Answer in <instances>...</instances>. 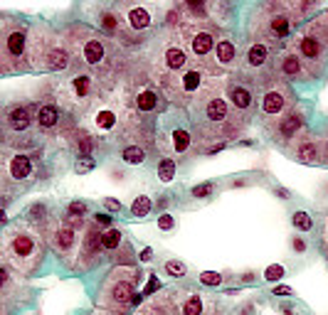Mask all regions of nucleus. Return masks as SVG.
Listing matches in <instances>:
<instances>
[{
  "label": "nucleus",
  "mask_w": 328,
  "mask_h": 315,
  "mask_svg": "<svg viewBox=\"0 0 328 315\" xmlns=\"http://www.w3.org/2000/svg\"><path fill=\"white\" fill-rule=\"evenodd\" d=\"M109 303L114 308H126L129 303H133V281L129 278H116L109 288Z\"/></svg>",
  "instance_id": "obj_1"
},
{
  "label": "nucleus",
  "mask_w": 328,
  "mask_h": 315,
  "mask_svg": "<svg viewBox=\"0 0 328 315\" xmlns=\"http://www.w3.org/2000/svg\"><path fill=\"white\" fill-rule=\"evenodd\" d=\"M10 249H12V253H15L20 261H27V258H32L37 244H35V239H32L30 234H15L12 242H10Z\"/></svg>",
  "instance_id": "obj_2"
},
{
  "label": "nucleus",
  "mask_w": 328,
  "mask_h": 315,
  "mask_svg": "<svg viewBox=\"0 0 328 315\" xmlns=\"http://www.w3.org/2000/svg\"><path fill=\"white\" fill-rule=\"evenodd\" d=\"M284 106H286V96H284L281 89H271V91L264 94V99H262V111L264 114H269V116L281 114Z\"/></svg>",
  "instance_id": "obj_3"
},
{
  "label": "nucleus",
  "mask_w": 328,
  "mask_h": 315,
  "mask_svg": "<svg viewBox=\"0 0 328 315\" xmlns=\"http://www.w3.org/2000/svg\"><path fill=\"white\" fill-rule=\"evenodd\" d=\"M10 175L15 180H27L32 175V160L27 155H15L10 160Z\"/></svg>",
  "instance_id": "obj_4"
},
{
  "label": "nucleus",
  "mask_w": 328,
  "mask_h": 315,
  "mask_svg": "<svg viewBox=\"0 0 328 315\" xmlns=\"http://www.w3.org/2000/svg\"><path fill=\"white\" fill-rule=\"evenodd\" d=\"M180 313L183 315H205V298L200 293H188L180 301Z\"/></svg>",
  "instance_id": "obj_5"
},
{
  "label": "nucleus",
  "mask_w": 328,
  "mask_h": 315,
  "mask_svg": "<svg viewBox=\"0 0 328 315\" xmlns=\"http://www.w3.org/2000/svg\"><path fill=\"white\" fill-rule=\"evenodd\" d=\"M74 242H77V234H74V227H60L57 234H55V247L62 253L72 252L74 249Z\"/></svg>",
  "instance_id": "obj_6"
},
{
  "label": "nucleus",
  "mask_w": 328,
  "mask_h": 315,
  "mask_svg": "<svg viewBox=\"0 0 328 315\" xmlns=\"http://www.w3.org/2000/svg\"><path fill=\"white\" fill-rule=\"evenodd\" d=\"M212 50H215L212 32H197L195 37H193V52H195L197 57H207Z\"/></svg>",
  "instance_id": "obj_7"
},
{
  "label": "nucleus",
  "mask_w": 328,
  "mask_h": 315,
  "mask_svg": "<svg viewBox=\"0 0 328 315\" xmlns=\"http://www.w3.org/2000/svg\"><path fill=\"white\" fill-rule=\"evenodd\" d=\"M301 126H304V116H301L299 111H291V114L281 121L279 130H281V135H284V138H291L294 133H299V130H301Z\"/></svg>",
  "instance_id": "obj_8"
},
{
  "label": "nucleus",
  "mask_w": 328,
  "mask_h": 315,
  "mask_svg": "<svg viewBox=\"0 0 328 315\" xmlns=\"http://www.w3.org/2000/svg\"><path fill=\"white\" fill-rule=\"evenodd\" d=\"M230 101H232L235 109L245 111V109L252 106V91L245 89V86H232V91H230Z\"/></svg>",
  "instance_id": "obj_9"
},
{
  "label": "nucleus",
  "mask_w": 328,
  "mask_h": 315,
  "mask_svg": "<svg viewBox=\"0 0 328 315\" xmlns=\"http://www.w3.org/2000/svg\"><path fill=\"white\" fill-rule=\"evenodd\" d=\"M10 126L15 128V130H25V128L32 124V114H30V109H25V106H17V109H12L10 111Z\"/></svg>",
  "instance_id": "obj_10"
},
{
  "label": "nucleus",
  "mask_w": 328,
  "mask_h": 315,
  "mask_svg": "<svg viewBox=\"0 0 328 315\" xmlns=\"http://www.w3.org/2000/svg\"><path fill=\"white\" fill-rule=\"evenodd\" d=\"M57 121H60V111H57V106H52V104H45V106L37 111V124H40L42 128L57 126Z\"/></svg>",
  "instance_id": "obj_11"
},
{
  "label": "nucleus",
  "mask_w": 328,
  "mask_h": 315,
  "mask_svg": "<svg viewBox=\"0 0 328 315\" xmlns=\"http://www.w3.org/2000/svg\"><path fill=\"white\" fill-rule=\"evenodd\" d=\"M185 62H188V57H185V52H183L180 47H168V50H165V66H168L170 71L183 69Z\"/></svg>",
  "instance_id": "obj_12"
},
{
  "label": "nucleus",
  "mask_w": 328,
  "mask_h": 315,
  "mask_svg": "<svg viewBox=\"0 0 328 315\" xmlns=\"http://www.w3.org/2000/svg\"><path fill=\"white\" fill-rule=\"evenodd\" d=\"M227 101L225 99H212L210 104H207V119L210 121H215V124H220V121H225L227 119Z\"/></svg>",
  "instance_id": "obj_13"
},
{
  "label": "nucleus",
  "mask_w": 328,
  "mask_h": 315,
  "mask_svg": "<svg viewBox=\"0 0 328 315\" xmlns=\"http://www.w3.org/2000/svg\"><path fill=\"white\" fill-rule=\"evenodd\" d=\"M99 242H101V249L116 252V249L121 247V232H119L116 227H106V232L99 237Z\"/></svg>",
  "instance_id": "obj_14"
},
{
  "label": "nucleus",
  "mask_w": 328,
  "mask_h": 315,
  "mask_svg": "<svg viewBox=\"0 0 328 315\" xmlns=\"http://www.w3.org/2000/svg\"><path fill=\"white\" fill-rule=\"evenodd\" d=\"M84 60L89 64H99L104 60V45H101L99 40H89V42L84 45Z\"/></svg>",
  "instance_id": "obj_15"
},
{
  "label": "nucleus",
  "mask_w": 328,
  "mask_h": 315,
  "mask_svg": "<svg viewBox=\"0 0 328 315\" xmlns=\"http://www.w3.org/2000/svg\"><path fill=\"white\" fill-rule=\"evenodd\" d=\"M299 50H301V55H304V57L316 60V57L321 55V42H319L314 35H306V37L299 42Z\"/></svg>",
  "instance_id": "obj_16"
},
{
  "label": "nucleus",
  "mask_w": 328,
  "mask_h": 315,
  "mask_svg": "<svg viewBox=\"0 0 328 315\" xmlns=\"http://www.w3.org/2000/svg\"><path fill=\"white\" fill-rule=\"evenodd\" d=\"M129 25H131L133 30H146L151 25V12L143 10V7H133L131 12H129Z\"/></svg>",
  "instance_id": "obj_17"
},
{
  "label": "nucleus",
  "mask_w": 328,
  "mask_h": 315,
  "mask_svg": "<svg viewBox=\"0 0 328 315\" xmlns=\"http://www.w3.org/2000/svg\"><path fill=\"white\" fill-rule=\"evenodd\" d=\"M67 64H69V55H67L62 47H55V50H50V55H47V66H50V69H55V71H62Z\"/></svg>",
  "instance_id": "obj_18"
},
{
  "label": "nucleus",
  "mask_w": 328,
  "mask_h": 315,
  "mask_svg": "<svg viewBox=\"0 0 328 315\" xmlns=\"http://www.w3.org/2000/svg\"><path fill=\"white\" fill-rule=\"evenodd\" d=\"M7 52L12 57H20L25 52V32L22 30H15V32L7 35Z\"/></svg>",
  "instance_id": "obj_19"
},
{
  "label": "nucleus",
  "mask_w": 328,
  "mask_h": 315,
  "mask_svg": "<svg viewBox=\"0 0 328 315\" xmlns=\"http://www.w3.org/2000/svg\"><path fill=\"white\" fill-rule=\"evenodd\" d=\"M156 104H158V96H156V91L153 89H143V91H138V96H136V106L141 109V111H153L156 109Z\"/></svg>",
  "instance_id": "obj_20"
},
{
  "label": "nucleus",
  "mask_w": 328,
  "mask_h": 315,
  "mask_svg": "<svg viewBox=\"0 0 328 315\" xmlns=\"http://www.w3.org/2000/svg\"><path fill=\"white\" fill-rule=\"evenodd\" d=\"M266 57H269V50L264 47V45H252L249 50H247V64L249 66H262L264 62H266Z\"/></svg>",
  "instance_id": "obj_21"
},
{
  "label": "nucleus",
  "mask_w": 328,
  "mask_h": 315,
  "mask_svg": "<svg viewBox=\"0 0 328 315\" xmlns=\"http://www.w3.org/2000/svg\"><path fill=\"white\" fill-rule=\"evenodd\" d=\"M215 55H217V62L220 64H232L235 62V45L230 40H222L217 47H215Z\"/></svg>",
  "instance_id": "obj_22"
},
{
  "label": "nucleus",
  "mask_w": 328,
  "mask_h": 315,
  "mask_svg": "<svg viewBox=\"0 0 328 315\" xmlns=\"http://www.w3.org/2000/svg\"><path fill=\"white\" fill-rule=\"evenodd\" d=\"M151 209H153V202H151V197H146V194H138V197L131 202L133 217H146V214H151Z\"/></svg>",
  "instance_id": "obj_23"
},
{
  "label": "nucleus",
  "mask_w": 328,
  "mask_h": 315,
  "mask_svg": "<svg viewBox=\"0 0 328 315\" xmlns=\"http://www.w3.org/2000/svg\"><path fill=\"white\" fill-rule=\"evenodd\" d=\"M173 178H175V163L170 158H163L158 163V180L168 185V183H173Z\"/></svg>",
  "instance_id": "obj_24"
},
{
  "label": "nucleus",
  "mask_w": 328,
  "mask_h": 315,
  "mask_svg": "<svg viewBox=\"0 0 328 315\" xmlns=\"http://www.w3.org/2000/svg\"><path fill=\"white\" fill-rule=\"evenodd\" d=\"M121 158H124V163H129V165H141V163L146 160V153H143V148H138V145H126L124 153H121Z\"/></svg>",
  "instance_id": "obj_25"
},
{
  "label": "nucleus",
  "mask_w": 328,
  "mask_h": 315,
  "mask_svg": "<svg viewBox=\"0 0 328 315\" xmlns=\"http://www.w3.org/2000/svg\"><path fill=\"white\" fill-rule=\"evenodd\" d=\"M269 32H271L274 37H279V40H281V37H289L291 25H289V20H286V17H281V15H279V17H274V20H271Z\"/></svg>",
  "instance_id": "obj_26"
},
{
  "label": "nucleus",
  "mask_w": 328,
  "mask_h": 315,
  "mask_svg": "<svg viewBox=\"0 0 328 315\" xmlns=\"http://www.w3.org/2000/svg\"><path fill=\"white\" fill-rule=\"evenodd\" d=\"M296 158L301 160V163H316V143H311V140H304L301 145H299V150H296Z\"/></svg>",
  "instance_id": "obj_27"
},
{
  "label": "nucleus",
  "mask_w": 328,
  "mask_h": 315,
  "mask_svg": "<svg viewBox=\"0 0 328 315\" xmlns=\"http://www.w3.org/2000/svg\"><path fill=\"white\" fill-rule=\"evenodd\" d=\"M94 124H96L99 130H111V128L116 126V114H114V111H109V109H104V111H99V114H96Z\"/></svg>",
  "instance_id": "obj_28"
},
{
  "label": "nucleus",
  "mask_w": 328,
  "mask_h": 315,
  "mask_svg": "<svg viewBox=\"0 0 328 315\" xmlns=\"http://www.w3.org/2000/svg\"><path fill=\"white\" fill-rule=\"evenodd\" d=\"M173 148H175L178 153H185V150L190 148V133H188L185 128H175V130H173Z\"/></svg>",
  "instance_id": "obj_29"
},
{
  "label": "nucleus",
  "mask_w": 328,
  "mask_h": 315,
  "mask_svg": "<svg viewBox=\"0 0 328 315\" xmlns=\"http://www.w3.org/2000/svg\"><path fill=\"white\" fill-rule=\"evenodd\" d=\"M291 224L299 229V232H311L314 229V219H311V214L309 212H294V217H291Z\"/></svg>",
  "instance_id": "obj_30"
},
{
  "label": "nucleus",
  "mask_w": 328,
  "mask_h": 315,
  "mask_svg": "<svg viewBox=\"0 0 328 315\" xmlns=\"http://www.w3.org/2000/svg\"><path fill=\"white\" fill-rule=\"evenodd\" d=\"M72 89H74V94H77L79 99H84V96L91 94V79L82 74V76H77V79L72 81Z\"/></svg>",
  "instance_id": "obj_31"
},
{
  "label": "nucleus",
  "mask_w": 328,
  "mask_h": 315,
  "mask_svg": "<svg viewBox=\"0 0 328 315\" xmlns=\"http://www.w3.org/2000/svg\"><path fill=\"white\" fill-rule=\"evenodd\" d=\"M165 273L170 276V278H183L185 273H188V266L183 263V261H178V258H170V261H165Z\"/></svg>",
  "instance_id": "obj_32"
},
{
  "label": "nucleus",
  "mask_w": 328,
  "mask_h": 315,
  "mask_svg": "<svg viewBox=\"0 0 328 315\" xmlns=\"http://www.w3.org/2000/svg\"><path fill=\"white\" fill-rule=\"evenodd\" d=\"M281 71L289 74V76H296V74L301 71V62H299L294 55H286V57L281 60Z\"/></svg>",
  "instance_id": "obj_33"
},
{
  "label": "nucleus",
  "mask_w": 328,
  "mask_h": 315,
  "mask_svg": "<svg viewBox=\"0 0 328 315\" xmlns=\"http://www.w3.org/2000/svg\"><path fill=\"white\" fill-rule=\"evenodd\" d=\"M222 273H217V271H202L200 273V283L202 286H210V288H217V286H222Z\"/></svg>",
  "instance_id": "obj_34"
},
{
  "label": "nucleus",
  "mask_w": 328,
  "mask_h": 315,
  "mask_svg": "<svg viewBox=\"0 0 328 315\" xmlns=\"http://www.w3.org/2000/svg\"><path fill=\"white\" fill-rule=\"evenodd\" d=\"M197 86H200V71H197V69L185 71V74H183V89H185V91H197Z\"/></svg>",
  "instance_id": "obj_35"
},
{
  "label": "nucleus",
  "mask_w": 328,
  "mask_h": 315,
  "mask_svg": "<svg viewBox=\"0 0 328 315\" xmlns=\"http://www.w3.org/2000/svg\"><path fill=\"white\" fill-rule=\"evenodd\" d=\"M67 214H69L72 224H79V219L86 214V204H84V202H72V204L67 207Z\"/></svg>",
  "instance_id": "obj_36"
},
{
  "label": "nucleus",
  "mask_w": 328,
  "mask_h": 315,
  "mask_svg": "<svg viewBox=\"0 0 328 315\" xmlns=\"http://www.w3.org/2000/svg\"><path fill=\"white\" fill-rule=\"evenodd\" d=\"M284 276H286V268H284L281 263H271V266L264 268V278L271 281V283H274V281H281Z\"/></svg>",
  "instance_id": "obj_37"
},
{
  "label": "nucleus",
  "mask_w": 328,
  "mask_h": 315,
  "mask_svg": "<svg viewBox=\"0 0 328 315\" xmlns=\"http://www.w3.org/2000/svg\"><path fill=\"white\" fill-rule=\"evenodd\" d=\"M94 168H96V163H94V158H89V155L79 158V160H77V165H74V170H77L79 175H84V173H91Z\"/></svg>",
  "instance_id": "obj_38"
},
{
  "label": "nucleus",
  "mask_w": 328,
  "mask_h": 315,
  "mask_svg": "<svg viewBox=\"0 0 328 315\" xmlns=\"http://www.w3.org/2000/svg\"><path fill=\"white\" fill-rule=\"evenodd\" d=\"M158 229L161 232H173L175 229V217L173 214H161L158 217Z\"/></svg>",
  "instance_id": "obj_39"
},
{
  "label": "nucleus",
  "mask_w": 328,
  "mask_h": 315,
  "mask_svg": "<svg viewBox=\"0 0 328 315\" xmlns=\"http://www.w3.org/2000/svg\"><path fill=\"white\" fill-rule=\"evenodd\" d=\"M212 189H215V185H212V183H202V185H195V188L190 189V194L200 199V197H207Z\"/></svg>",
  "instance_id": "obj_40"
},
{
  "label": "nucleus",
  "mask_w": 328,
  "mask_h": 315,
  "mask_svg": "<svg viewBox=\"0 0 328 315\" xmlns=\"http://www.w3.org/2000/svg\"><path fill=\"white\" fill-rule=\"evenodd\" d=\"M158 288H161V281H158V276L151 273V278H148L146 286H143V296H151V293H156Z\"/></svg>",
  "instance_id": "obj_41"
},
{
  "label": "nucleus",
  "mask_w": 328,
  "mask_h": 315,
  "mask_svg": "<svg viewBox=\"0 0 328 315\" xmlns=\"http://www.w3.org/2000/svg\"><path fill=\"white\" fill-rule=\"evenodd\" d=\"M101 25H104V30H106L109 35H111V32H116V20H114V15H111V12H104Z\"/></svg>",
  "instance_id": "obj_42"
},
{
  "label": "nucleus",
  "mask_w": 328,
  "mask_h": 315,
  "mask_svg": "<svg viewBox=\"0 0 328 315\" xmlns=\"http://www.w3.org/2000/svg\"><path fill=\"white\" fill-rule=\"evenodd\" d=\"M185 5L190 7V12L202 15V12H205V5H207V0H185Z\"/></svg>",
  "instance_id": "obj_43"
},
{
  "label": "nucleus",
  "mask_w": 328,
  "mask_h": 315,
  "mask_svg": "<svg viewBox=\"0 0 328 315\" xmlns=\"http://www.w3.org/2000/svg\"><path fill=\"white\" fill-rule=\"evenodd\" d=\"M91 148H94V140H91L89 135H82V138H79V150H82L84 155H89Z\"/></svg>",
  "instance_id": "obj_44"
},
{
  "label": "nucleus",
  "mask_w": 328,
  "mask_h": 315,
  "mask_svg": "<svg viewBox=\"0 0 328 315\" xmlns=\"http://www.w3.org/2000/svg\"><path fill=\"white\" fill-rule=\"evenodd\" d=\"M104 207H106L109 212H119V209H121V202L114 199V197H106V199H104Z\"/></svg>",
  "instance_id": "obj_45"
},
{
  "label": "nucleus",
  "mask_w": 328,
  "mask_h": 315,
  "mask_svg": "<svg viewBox=\"0 0 328 315\" xmlns=\"http://www.w3.org/2000/svg\"><path fill=\"white\" fill-rule=\"evenodd\" d=\"M291 247H294V252H296V253L306 252V242H304V239H299V237H294V239H291Z\"/></svg>",
  "instance_id": "obj_46"
},
{
  "label": "nucleus",
  "mask_w": 328,
  "mask_h": 315,
  "mask_svg": "<svg viewBox=\"0 0 328 315\" xmlns=\"http://www.w3.org/2000/svg\"><path fill=\"white\" fill-rule=\"evenodd\" d=\"M271 293H274V296H294V291H291L289 286H274Z\"/></svg>",
  "instance_id": "obj_47"
},
{
  "label": "nucleus",
  "mask_w": 328,
  "mask_h": 315,
  "mask_svg": "<svg viewBox=\"0 0 328 315\" xmlns=\"http://www.w3.org/2000/svg\"><path fill=\"white\" fill-rule=\"evenodd\" d=\"M96 222H99L101 227H111V217H109V214H96Z\"/></svg>",
  "instance_id": "obj_48"
},
{
  "label": "nucleus",
  "mask_w": 328,
  "mask_h": 315,
  "mask_svg": "<svg viewBox=\"0 0 328 315\" xmlns=\"http://www.w3.org/2000/svg\"><path fill=\"white\" fill-rule=\"evenodd\" d=\"M138 258H141L143 263H146V261H151V258H153V249H143V252L138 253Z\"/></svg>",
  "instance_id": "obj_49"
},
{
  "label": "nucleus",
  "mask_w": 328,
  "mask_h": 315,
  "mask_svg": "<svg viewBox=\"0 0 328 315\" xmlns=\"http://www.w3.org/2000/svg\"><path fill=\"white\" fill-rule=\"evenodd\" d=\"M242 281H245V283H252V281H254V273H252V271H249V273H245V276H242Z\"/></svg>",
  "instance_id": "obj_50"
},
{
  "label": "nucleus",
  "mask_w": 328,
  "mask_h": 315,
  "mask_svg": "<svg viewBox=\"0 0 328 315\" xmlns=\"http://www.w3.org/2000/svg\"><path fill=\"white\" fill-rule=\"evenodd\" d=\"M281 313H284V315H294V311H291L289 306H281Z\"/></svg>",
  "instance_id": "obj_51"
},
{
  "label": "nucleus",
  "mask_w": 328,
  "mask_h": 315,
  "mask_svg": "<svg viewBox=\"0 0 328 315\" xmlns=\"http://www.w3.org/2000/svg\"><path fill=\"white\" fill-rule=\"evenodd\" d=\"M5 278H7V273H5V271L0 268V286H2V281H5Z\"/></svg>",
  "instance_id": "obj_52"
},
{
  "label": "nucleus",
  "mask_w": 328,
  "mask_h": 315,
  "mask_svg": "<svg viewBox=\"0 0 328 315\" xmlns=\"http://www.w3.org/2000/svg\"><path fill=\"white\" fill-rule=\"evenodd\" d=\"M0 224H5V209H0Z\"/></svg>",
  "instance_id": "obj_53"
},
{
  "label": "nucleus",
  "mask_w": 328,
  "mask_h": 315,
  "mask_svg": "<svg viewBox=\"0 0 328 315\" xmlns=\"http://www.w3.org/2000/svg\"><path fill=\"white\" fill-rule=\"evenodd\" d=\"M326 242H328V229H326Z\"/></svg>",
  "instance_id": "obj_54"
}]
</instances>
